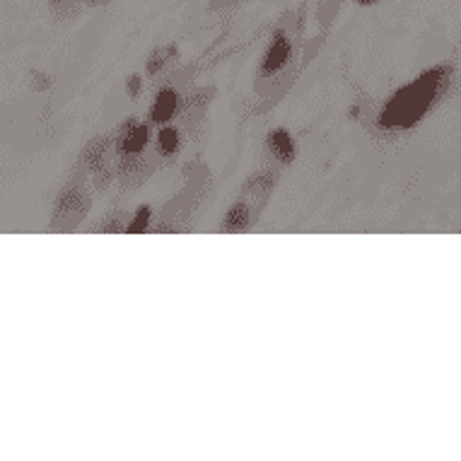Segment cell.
I'll list each match as a JSON object with an SVG mask.
<instances>
[{"mask_svg": "<svg viewBox=\"0 0 461 461\" xmlns=\"http://www.w3.org/2000/svg\"><path fill=\"white\" fill-rule=\"evenodd\" d=\"M442 73L439 70H432L428 76H423L420 80L401 90L393 102L384 109L382 113V123L384 126H393V129H403V126H411L416 123L420 116L425 113V109L430 106V102L438 95V85Z\"/></svg>", "mask_w": 461, "mask_h": 461, "instance_id": "obj_1", "label": "cell"}, {"mask_svg": "<svg viewBox=\"0 0 461 461\" xmlns=\"http://www.w3.org/2000/svg\"><path fill=\"white\" fill-rule=\"evenodd\" d=\"M287 56H290V41H287V37L283 32H278V34L273 37L268 51H266L261 73H264V76H273L276 70L283 68V63L287 61Z\"/></svg>", "mask_w": 461, "mask_h": 461, "instance_id": "obj_2", "label": "cell"}, {"mask_svg": "<svg viewBox=\"0 0 461 461\" xmlns=\"http://www.w3.org/2000/svg\"><path fill=\"white\" fill-rule=\"evenodd\" d=\"M145 143H148V129H145V126H138V123H131L129 129L123 131L119 148H122V152L126 158H136L138 152L145 148Z\"/></svg>", "mask_w": 461, "mask_h": 461, "instance_id": "obj_3", "label": "cell"}, {"mask_svg": "<svg viewBox=\"0 0 461 461\" xmlns=\"http://www.w3.org/2000/svg\"><path fill=\"white\" fill-rule=\"evenodd\" d=\"M268 150H271L273 158H278L280 162H290V159L295 158V143H293V136L283 129L273 131L271 136H268Z\"/></svg>", "mask_w": 461, "mask_h": 461, "instance_id": "obj_4", "label": "cell"}, {"mask_svg": "<svg viewBox=\"0 0 461 461\" xmlns=\"http://www.w3.org/2000/svg\"><path fill=\"white\" fill-rule=\"evenodd\" d=\"M176 106H179L176 92L172 90L159 92L158 102H155V106H152V119H155V122H169V119L175 116Z\"/></svg>", "mask_w": 461, "mask_h": 461, "instance_id": "obj_5", "label": "cell"}, {"mask_svg": "<svg viewBox=\"0 0 461 461\" xmlns=\"http://www.w3.org/2000/svg\"><path fill=\"white\" fill-rule=\"evenodd\" d=\"M249 222V211L244 208V205H235V208H230V212L225 215V222H222V230L225 232H240L244 230Z\"/></svg>", "mask_w": 461, "mask_h": 461, "instance_id": "obj_6", "label": "cell"}, {"mask_svg": "<svg viewBox=\"0 0 461 461\" xmlns=\"http://www.w3.org/2000/svg\"><path fill=\"white\" fill-rule=\"evenodd\" d=\"M179 145H182V136H179L176 129H165L158 136V148L162 155H175L179 150Z\"/></svg>", "mask_w": 461, "mask_h": 461, "instance_id": "obj_7", "label": "cell"}, {"mask_svg": "<svg viewBox=\"0 0 461 461\" xmlns=\"http://www.w3.org/2000/svg\"><path fill=\"white\" fill-rule=\"evenodd\" d=\"M148 218H150V208H140L136 215V220H133V225L129 227L131 235H133V232H143L145 225H148Z\"/></svg>", "mask_w": 461, "mask_h": 461, "instance_id": "obj_8", "label": "cell"}, {"mask_svg": "<svg viewBox=\"0 0 461 461\" xmlns=\"http://www.w3.org/2000/svg\"><path fill=\"white\" fill-rule=\"evenodd\" d=\"M165 53L167 51H155L150 56V63H148V70H150V73H158L159 68H162V66H165Z\"/></svg>", "mask_w": 461, "mask_h": 461, "instance_id": "obj_9", "label": "cell"}, {"mask_svg": "<svg viewBox=\"0 0 461 461\" xmlns=\"http://www.w3.org/2000/svg\"><path fill=\"white\" fill-rule=\"evenodd\" d=\"M73 3H76V0H51V8L63 15V13H66V8H68V5H73Z\"/></svg>", "mask_w": 461, "mask_h": 461, "instance_id": "obj_10", "label": "cell"}, {"mask_svg": "<svg viewBox=\"0 0 461 461\" xmlns=\"http://www.w3.org/2000/svg\"><path fill=\"white\" fill-rule=\"evenodd\" d=\"M140 90V83H138V77H131V92Z\"/></svg>", "mask_w": 461, "mask_h": 461, "instance_id": "obj_11", "label": "cell"}, {"mask_svg": "<svg viewBox=\"0 0 461 461\" xmlns=\"http://www.w3.org/2000/svg\"><path fill=\"white\" fill-rule=\"evenodd\" d=\"M357 3H363V5H372V3H379V0H357Z\"/></svg>", "mask_w": 461, "mask_h": 461, "instance_id": "obj_12", "label": "cell"}, {"mask_svg": "<svg viewBox=\"0 0 461 461\" xmlns=\"http://www.w3.org/2000/svg\"><path fill=\"white\" fill-rule=\"evenodd\" d=\"M87 3H95V5H97V3H104V0H87Z\"/></svg>", "mask_w": 461, "mask_h": 461, "instance_id": "obj_13", "label": "cell"}]
</instances>
